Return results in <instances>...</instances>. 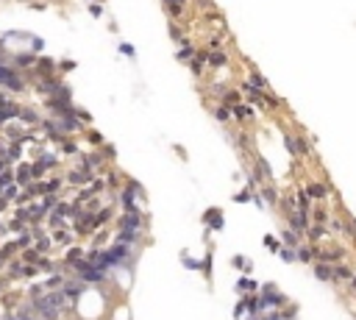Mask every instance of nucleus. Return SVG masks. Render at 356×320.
I'll return each instance as SVG.
<instances>
[{"label":"nucleus","mask_w":356,"mask_h":320,"mask_svg":"<svg viewBox=\"0 0 356 320\" xmlns=\"http://www.w3.org/2000/svg\"><path fill=\"white\" fill-rule=\"evenodd\" d=\"M248 84L254 86V89H259V92H267V89H270V86H267V78L259 73V70H251V73H248Z\"/></svg>","instance_id":"f8f14e48"},{"label":"nucleus","mask_w":356,"mask_h":320,"mask_svg":"<svg viewBox=\"0 0 356 320\" xmlns=\"http://www.w3.org/2000/svg\"><path fill=\"white\" fill-rule=\"evenodd\" d=\"M245 312H248L245 301H240V303H236V306H234V314H236V317H242V314H245Z\"/></svg>","instance_id":"ea45409f"},{"label":"nucleus","mask_w":356,"mask_h":320,"mask_svg":"<svg viewBox=\"0 0 356 320\" xmlns=\"http://www.w3.org/2000/svg\"><path fill=\"white\" fill-rule=\"evenodd\" d=\"M220 215H223L220 209H209V211H206V218H203V220L211 226V229H217V231H220V229H223V218H220Z\"/></svg>","instance_id":"6ab92c4d"},{"label":"nucleus","mask_w":356,"mask_h":320,"mask_svg":"<svg viewBox=\"0 0 356 320\" xmlns=\"http://www.w3.org/2000/svg\"><path fill=\"white\" fill-rule=\"evenodd\" d=\"M350 290H356V276H353V278H350Z\"/></svg>","instance_id":"37998d69"},{"label":"nucleus","mask_w":356,"mask_h":320,"mask_svg":"<svg viewBox=\"0 0 356 320\" xmlns=\"http://www.w3.org/2000/svg\"><path fill=\"white\" fill-rule=\"evenodd\" d=\"M309 218H312V215H309L306 209H295V211H290V215H287V223H290L292 231H298V234H306V231L312 229V226H309Z\"/></svg>","instance_id":"f257e3e1"},{"label":"nucleus","mask_w":356,"mask_h":320,"mask_svg":"<svg viewBox=\"0 0 356 320\" xmlns=\"http://www.w3.org/2000/svg\"><path fill=\"white\" fill-rule=\"evenodd\" d=\"M167 28H170V39H173L175 45H184V42L189 39V37H187V31L181 28V23H170Z\"/></svg>","instance_id":"ddd939ff"},{"label":"nucleus","mask_w":356,"mask_h":320,"mask_svg":"<svg viewBox=\"0 0 356 320\" xmlns=\"http://www.w3.org/2000/svg\"><path fill=\"white\" fill-rule=\"evenodd\" d=\"M20 112H23V103H17L14 97H9V100L0 103V115H3V120H20Z\"/></svg>","instance_id":"39448f33"},{"label":"nucleus","mask_w":356,"mask_h":320,"mask_svg":"<svg viewBox=\"0 0 356 320\" xmlns=\"http://www.w3.org/2000/svg\"><path fill=\"white\" fill-rule=\"evenodd\" d=\"M262 198H265L267 203H278V198H281V195H278V189L273 187V184H265V187H262Z\"/></svg>","instance_id":"b1692460"},{"label":"nucleus","mask_w":356,"mask_h":320,"mask_svg":"<svg viewBox=\"0 0 356 320\" xmlns=\"http://www.w3.org/2000/svg\"><path fill=\"white\" fill-rule=\"evenodd\" d=\"M211 115L217 117V120L223 123V126H228V123L234 120V112H231V109H225L223 103H217V106H211Z\"/></svg>","instance_id":"4468645a"},{"label":"nucleus","mask_w":356,"mask_h":320,"mask_svg":"<svg viewBox=\"0 0 356 320\" xmlns=\"http://www.w3.org/2000/svg\"><path fill=\"white\" fill-rule=\"evenodd\" d=\"M37 53H14L12 56V67L17 70V73H23V70H34L37 67Z\"/></svg>","instance_id":"7ed1b4c3"},{"label":"nucleus","mask_w":356,"mask_h":320,"mask_svg":"<svg viewBox=\"0 0 356 320\" xmlns=\"http://www.w3.org/2000/svg\"><path fill=\"white\" fill-rule=\"evenodd\" d=\"M245 306H248V312H251V314H262V312H265V298H262V295H254V298H245Z\"/></svg>","instance_id":"2eb2a0df"},{"label":"nucleus","mask_w":356,"mask_h":320,"mask_svg":"<svg viewBox=\"0 0 356 320\" xmlns=\"http://www.w3.org/2000/svg\"><path fill=\"white\" fill-rule=\"evenodd\" d=\"M28 48H31V53H42V48H45V42H42V39H39V37H31L28 39Z\"/></svg>","instance_id":"cd10ccee"},{"label":"nucleus","mask_w":356,"mask_h":320,"mask_svg":"<svg viewBox=\"0 0 356 320\" xmlns=\"http://www.w3.org/2000/svg\"><path fill=\"white\" fill-rule=\"evenodd\" d=\"M86 137H89V142H92V145H103V137H100L97 131H89Z\"/></svg>","instance_id":"4c0bfd02"},{"label":"nucleus","mask_w":356,"mask_h":320,"mask_svg":"<svg viewBox=\"0 0 356 320\" xmlns=\"http://www.w3.org/2000/svg\"><path fill=\"white\" fill-rule=\"evenodd\" d=\"M306 192H309V198H312V200H326L331 189H328V184H323V181H312L306 187Z\"/></svg>","instance_id":"9d476101"},{"label":"nucleus","mask_w":356,"mask_h":320,"mask_svg":"<svg viewBox=\"0 0 356 320\" xmlns=\"http://www.w3.org/2000/svg\"><path fill=\"white\" fill-rule=\"evenodd\" d=\"M231 112H234V117H236V120H254V117H256V112L251 109L248 103H240V106H234Z\"/></svg>","instance_id":"a211bd4d"},{"label":"nucleus","mask_w":356,"mask_h":320,"mask_svg":"<svg viewBox=\"0 0 356 320\" xmlns=\"http://www.w3.org/2000/svg\"><path fill=\"white\" fill-rule=\"evenodd\" d=\"M28 242H31V237H28V234H23V237H20V240H17V245L23 248V245H28Z\"/></svg>","instance_id":"79ce46f5"},{"label":"nucleus","mask_w":356,"mask_h":320,"mask_svg":"<svg viewBox=\"0 0 356 320\" xmlns=\"http://www.w3.org/2000/svg\"><path fill=\"white\" fill-rule=\"evenodd\" d=\"M45 287H48V290H53V287H56V290H61V287H64V278H61V276H50Z\"/></svg>","instance_id":"c756f323"},{"label":"nucleus","mask_w":356,"mask_h":320,"mask_svg":"<svg viewBox=\"0 0 356 320\" xmlns=\"http://www.w3.org/2000/svg\"><path fill=\"white\" fill-rule=\"evenodd\" d=\"M89 12H92V17H97V20H100V17H103V3H92V6H89Z\"/></svg>","instance_id":"e433bc0d"},{"label":"nucleus","mask_w":356,"mask_h":320,"mask_svg":"<svg viewBox=\"0 0 356 320\" xmlns=\"http://www.w3.org/2000/svg\"><path fill=\"white\" fill-rule=\"evenodd\" d=\"M309 215H312V220H314V223H317V226H323V223H328V211H326V209H323V206H314V209H312V211H309Z\"/></svg>","instance_id":"a878e982"},{"label":"nucleus","mask_w":356,"mask_h":320,"mask_svg":"<svg viewBox=\"0 0 356 320\" xmlns=\"http://www.w3.org/2000/svg\"><path fill=\"white\" fill-rule=\"evenodd\" d=\"M234 267H242V270H251V265L245 262V256H234V262H231Z\"/></svg>","instance_id":"c9c22d12"},{"label":"nucleus","mask_w":356,"mask_h":320,"mask_svg":"<svg viewBox=\"0 0 356 320\" xmlns=\"http://www.w3.org/2000/svg\"><path fill=\"white\" fill-rule=\"evenodd\" d=\"M75 117H78L81 123H86V126H92V115H89V112H84V109H78V106H75Z\"/></svg>","instance_id":"7c9ffc66"},{"label":"nucleus","mask_w":356,"mask_h":320,"mask_svg":"<svg viewBox=\"0 0 356 320\" xmlns=\"http://www.w3.org/2000/svg\"><path fill=\"white\" fill-rule=\"evenodd\" d=\"M139 229H142V218H139V211H126L120 220V231H134V234H139Z\"/></svg>","instance_id":"423d86ee"},{"label":"nucleus","mask_w":356,"mask_h":320,"mask_svg":"<svg viewBox=\"0 0 356 320\" xmlns=\"http://www.w3.org/2000/svg\"><path fill=\"white\" fill-rule=\"evenodd\" d=\"M195 56H198V48H195L192 39H187L184 45H178V61H181V64H192Z\"/></svg>","instance_id":"1a4fd4ad"},{"label":"nucleus","mask_w":356,"mask_h":320,"mask_svg":"<svg viewBox=\"0 0 356 320\" xmlns=\"http://www.w3.org/2000/svg\"><path fill=\"white\" fill-rule=\"evenodd\" d=\"M314 276H317L320 281H334V270L326 262H317V265H314Z\"/></svg>","instance_id":"f3484780"},{"label":"nucleus","mask_w":356,"mask_h":320,"mask_svg":"<svg viewBox=\"0 0 356 320\" xmlns=\"http://www.w3.org/2000/svg\"><path fill=\"white\" fill-rule=\"evenodd\" d=\"M314 256H317V251H314V248H309V245L298 248V259H301V262H312Z\"/></svg>","instance_id":"bb28decb"},{"label":"nucleus","mask_w":356,"mask_h":320,"mask_svg":"<svg viewBox=\"0 0 356 320\" xmlns=\"http://www.w3.org/2000/svg\"><path fill=\"white\" fill-rule=\"evenodd\" d=\"M100 153H103L106 159H114V148H111V145H103V148H100Z\"/></svg>","instance_id":"a19ab883"},{"label":"nucleus","mask_w":356,"mask_h":320,"mask_svg":"<svg viewBox=\"0 0 356 320\" xmlns=\"http://www.w3.org/2000/svg\"><path fill=\"white\" fill-rule=\"evenodd\" d=\"M262 298H265V306L267 309H281L284 303H287V298H284L281 292H276V287H270V284L265 287V295H262Z\"/></svg>","instance_id":"0eeeda50"},{"label":"nucleus","mask_w":356,"mask_h":320,"mask_svg":"<svg viewBox=\"0 0 356 320\" xmlns=\"http://www.w3.org/2000/svg\"><path fill=\"white\" fill-rule=\"evenodd\" d=\"M265 245L270 248V251H276V254L281 251V242H276V237H267V240H265Z\"/></svg>","instance_id":"f704fd0d"},{"label":"nucleus","mask_w":356,"mask_h":320,"mask_svg":"<svg viewBox=\"0 0 356 320\" xmlns=\"http://www.w3.org/2000/svg\"><path fill=\"white\" fill-rule=\"evenodd\" d=\"M53 242H61V245H67V242H70V234L59 231V234H53Z\"/></svg>","instance_id":"58836bf2"},{"label":"nucleus","mask_w":356,"mask_h":320,"mask_svg":"<svg viewBox=\"0 0 356 320\" xmlns=\"http://www.w3.org/2000/svg\"><path fill=\"white\" fill-rule=\"evenodd\" d=\"M56 70H59V61L50 59V56H39L37 67L31 73H34V78H45V75H56Z\"/></svg>","instance_id":"f03ea898"},{"label":"nucleus","mask_w":356,"mask_h":320,"mask_svg":"<svg viewBox=\"0 0 356 320\" xmlns=\"http://www.w3.org/2000/svg\"><path fill=\"white\" fill-rule=\"evenodd\" d=\"M31 178H34V164H23V167H17V181L20 184H28Z\"/></svg>","instance_id":"5701e85b"},{"label":"nucleus","mask_w":356,"mask_h":320,"mask_svg":"<svg viewBox=\"0 0 356 320\" xmlns=\"http://www.w3.org/2000/svg\"><path fill=\"white\" fill-rule=\"evenodd\" d=\"M89 3H97V0H89ZM100 3H103V0H100Z\"/></svg>","instance_id":"a18cd8bd"},{"label":"nucleus","mask_w":356,"mask_h":320,"mask_svg":"<svg viewBox=\"0 0 356 320\" xmlns=\"http://www.w3.org/2000/svg\"><path fill=\"white\" fill-rule=\"evenodd\" d=\"M236 290L240 292H256L259 290V281H254V278H240V281H236Z\"/></svg>","instance_id":"4be33fe9"},{"label":"nucleus","mask_w":356,"mask_h":320,"mask_svg":"<svg viewBox=\"0 0 356 320\" xmlns=\"http://www.w3.org/2000/svg\"><path fill=\"white\" fill-rule=\"evenodd\" d=\"M306 234H309V240H312L314 245H317V242H326V240H328V229H326V226H312Z\"/></svg>","instance_id":"dca6fc26"},{"label":"nucleus","mask_w":356,"mask_h":320,"mask_svg":"<svg viewBox=\"0 0 356 320\" xmlns=\"http://www.w3.org/2000/svg\"><path fill=\"white\" fill-rule=\"evenodd\" d=\"M59 70H61V73H70V70H75V61L61 59V61H59Z\"/></svg>","instance_id":"473e14b6"},{"label":"nucleus","mask_w":356,"mask_h":320,"mask_svg":"<svg viewBox=\"0 0 356 320\" xmlns=\"http://www.w3.org/2000/svg\"><path fill=\"white\" fill-rule=\"evenodd\" d=\"M17 192H20V187L17 184H9L6 189H3V195H6V200H12V198H17Z\"/></svg>","instance_id":"2f4dec72"},{"label":"nucleus","mask_w":356,"mask_h":320,"mask_svg":"<svg viewBox=\"0 0 356 320\" xmlns=\"http://www.w3.org/2000/svg\"><path fill=\"white\" fill-rule=\"evenodd\" d=\"M120 53H126L128 59H134V56H137V50H134V45H128V42H123L120 45Z\"/></svg>","instance_id":"72a5a7b5"},{"label":"nucleus","mask_w":356,"mask_h":320,"mask_svg":"<svg viewBox=\"0 0 356 320\" xmlns=\"http://www.w3.org/2000/svg\"><path fill=\"white\" fill-rule=\"evenodd\" d=\"M301 237H303V234H298V231L287 229V231H284V245H290V248H295V251H298V248H301Z\"/></svg>","instance_id":"412c9836"},{"label":"nucleus","mask_w":356,"mask_h":320,"mask_svg":"<svg viewBox=\"0 0 356 320\" xmlns=\"http://www.w3.org/2000/svg\"><path fill=\"white\" fill-rule=\"evenodd\" d=\"M350 281V278H353V273H350V267L348 265H337L334 267V281Z\"/></svg>","instance_id":"393cba45"},{"label":"nucleus","mask_w":356,"mask_h":320,"mask_svg":"<svg viewBox=\"0 0 356 320\" xmlns=\"http://www.w3.org/2000/svg\"><path fill=\"white\" fill-rule=\"evenodd\" d=\"M20 123H25V128H39L42 126V117H39V112L34 109V106H23V112H20Z\"/></svg>","instance_id":"6e6552de"},{"label":"nucleus","mask_w":356,"mask_h":320,"mask_svg":"<svg viewBox=\"0 0 356 320\" xmlns=\"http://www.w3.org/2000/svg\"><path fill=\"white\" fill-rule=\"evenodd\" d=\"M278 254H281L284 262H295V259H298V251H292V248H281Z\"/></svg>","instance_id":"c85d7f7f"},{"label":"nucleus","mask_w":356,"mask_h":320,"mask_svg":"<svg viewBox=\"0 0 356 320\" xmlns=\"http://www.w3.org/2000/svg\"><path fill=\"white\" fill-rule=\"evenodd\" d=\"M209 70L214 73V70H228L231 67V59H228V53L225 50H209Z\"/></svg>","instance_id":"20e7f679"},{"label":"nucleus","mask_w":356,"mask_h":320,"mask_svg":"<svg viewBox=\"0 0 356 320\" xmlns=\"http://www.w3.org/2000/svg\"><path fill=\"white\" fill-rule=\"evenodd\" d=\"M220 103H223L225 109H234V106H240V103H245V100H242L240 89H234V86H228V92H225V95L220 97Z\"/></svg>","instance_id":"9b49d317"},{"label":"nucleus","mask_w":356,"mask_h":320,"mask_svg":"<svg viewBox=\"0 0 356 320\" xmlns=\"http://www.w3.org/2000/svg\"><path fill=\"white\" fill-rule=\"evenodd\" d=\"M0 128H6V120H3V115H0Z\"/></svg>","instance_id":"c03bdc74"},{"label":"nucleus","mask_w":356,"mask_h":320,"mask_svg":"<svg viewBox=\"0 0 356 320\" xmlns=\"http://www.w3.org/2000/svg\"><path fill=\"white\" fill-rule=\"evenodd\" d=\"M295 203H298V209H306V211H312V198H309V192H306V189H295Z\"/></svg>","instance_id":"aec40b11"}]
</instances>
